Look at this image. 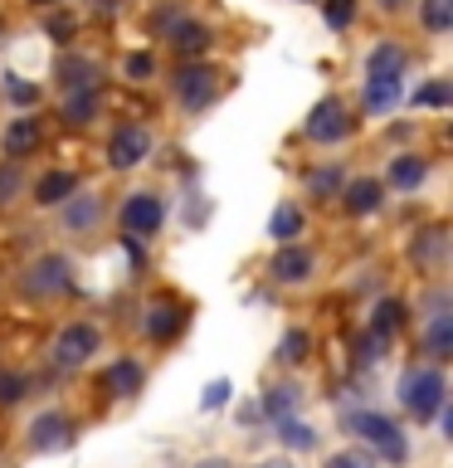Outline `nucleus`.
Segmentation results:
<instances>
[{
  "instance_id": "obj_1",
  "label": "nucleus",
  "mask_w": 453,
  "mask_h": 468,
  "mask_svg": "<svg viewBox=\"0 0 453 468\" xmlns=\"http://www.w3.org/2000/svg\"><path fill=\"white\" fill-rule=\"evenodd\" d=\"M336 430H342L351 444H361L365 453H375V463L380 468H409V430L400 420L390 415V410H380V405H346V410H336Z\"/></svg>"
},
{
  "instance_id": "obj_2",
  "label": "nucleus",
  "mask_w": 453,
  "mask_h": 468,
  "mask_svg": "<svg viewBox=\"0 0 453 468\" xmlns=\"http://www.w3.org/2000/svg\"><path fill=\"white\" fill-rule=\"evenodd\" d=\"M395 405H400L405 420L415 424H429L438 420V410L448 405V366H434V361H405L400 376H395Z\"/></svg>"
},
{
  "instance_id": "obj_3",
  "label": "nucleus",
  "mask_w": 453,
  "mask_h": 468,
  "mask_svg": "<svg viewBox=\"0 0 453 468\" xmlns=\"http://www.w3.org/2000/svg\"><path fill=\"white\" fill-rule=\"evenodd\" d=\"M15 292L25 303H64L79 292V259L68 249H39L35 259L15 273Z\"/></svg>"
},
{
  "instance_id": "obj_4",
  "label": "nucleus",
  "mask_w": 453,
  "mask_h": 468,
  "mask_svg": "<svg viewBox=\"0 0 453 468\" xmlns=\"http://www.w3.org/2000/svg\"><path fill=\"white\" fill-rule=\"evenodd\" d=\"M102 351H108V327L93 317H68V322H58L54 336H49V346H44V356H49L54 371H64V376H79L88 371Z\"/></svg>"
},
{
  "instance_id": "obj_5",
  "label": "nucleus",
  "mask_w": 453,
  "mask_h": 468,
  "mask_svg": "<svg viewBox=\"0 0 453 468\" xmlns=\"http://www.w3.org/2000/svg\"><path fill=\"white\" fill-rule=\"evenodd\" d=\"M190 317H195L190 298H181V292H152L137 313V332L152 351H166L190 332Z\"/></svg>"
},
{
  "instance_id": "obj_6",
  "label": "nucleus",
  "mask_w": 453,
  "mask_h": 468,
  "mask_svg": "<svg viewBox=\"0 0 453 468\" xmlns=\"http://www.w3.org/2000/svg\"><path fill=\"white\" fill-rule=\"evenodd\" d=\"M166 219H171V205H166V196H161L156 186L127 190V196L117 200V210H112L117 234H127V239H146V244L166 229Z\"/></svg>"
},
{
  "instance_id": "obj_7",
  "label": "nucleus",
  "mask_w": 453,
  "mask_h": 468,
  "mask_svg": "<svg viewBox=\"0 0 453 468\" xmlns=\"http://www.w3.org/2000/svg\"><path fill=\"white\" fill-rule=\"evenodd\" d=\"M317 273H321V259H317V249L307 244V239H298V244H273L269 263H263V278H269L273 288H283V292L312 288Z\"/></svg>"
},
{
  "instance_id": "obj_8",
  "label": "nucleus",
  "mask_w": 453,
  "mask_h": 468,
  "mask_svg": "<svg viewBox=\"0 0 453 468\" xmlns=\"http://www.w3.org/2000/svg\"><path fill=\"white\" fill-rule=\"evenodd\" d=\"M219 93H225V73H219L215 64H205V58H190V64H181V69H175V79H171L175 108L190 112V117L210 112Z\"/></svg>"
},
{
  "instance_id": "obj_9",
  "label": "nucleus",
  "mask_w": 453,
  "mask_h": 468,
  "mask_svg": "<svg viewBox=\"0 0 453 468\" xmlns=\"http://www.w3.org/2000/svg\"><path fill=\"white\" fill-rule=\"evenodd\" d=\"M79 434H83L79 415H68L64 405H49L25 424V449L39 453V459H49V453H68L73 444H79Z\"/></svg>"
},
{
  "instance_id": "obj_10",
  "label": "nucleus",
  "mask_w": 453,
  "mask_h": 468,
  "mask_svg": "<svg viewBox=\"0 0 453 468\" xmlns=\"http://www.w3.org/2000/svg\"><path fill=\"white\" fill-rule=\"evenodd\" d=\"M146 386H152V366L142 356H132V351H117V356H108L98 371V390H102V400H112V405L142 400Z\"/></svg>"
},
{
  "instance_id": "obj_11",
  "label": "nucleus",
  "mask_w": 453,
  "mask_h": 468,
  "mask_svg": "<svg viewBox=\"0 0 453 468\" xmlns=\"http://www.w3.org/2000/svg\"><path fill=\"white\" fill-rule=\"evenodd\" d=\"M356 122H361V117L351 112V102L332 93V98H321L317 108L307 112V122H302V137L312 142V146H327V152H332V146H342V142H351V137H356Z\"/></svg>"
},
{
  "instance_id": "obj_12",
  "label": "nucleus",
  "mask_w": 453,
  "mask_h": 468,
  "mask_svg": "<svg viewBox=\"0 0 453 468\" xmlns=\"http://www.w3.org/2000/svg\"><path fill=\"white\" fill-rule=\"evenodd\" d=\"M54 215H58V234H64V239H93L102 229V219H108V200H102V190L79 186Z\"/></svg>"
},
{
  "instance_id": "obj_13",
  "label": "nucleus",
  "mask_w": 453,
  "mask_h": 468,
  "mask_svg": "<svg viewBox=\"0 0 453 468\" xmlns=\"http://www.w3.org/2000/svg\"><path fill=\"white\" fill-rule=\"evenodd\" d=\"M152 152H156V137H152V127H142V122L112 127L108 146H102V156H108V171H117V176L146 166V161H152Z\"/></svg>"
},
{
  "instance_id": "obj_14",
  "label": "nucleus",
  "mask_w": 453,
  "mask_h": 468,
  "mask_svg": "<svg viewBox=\"0 0 453 468\" xmlns=\"http://www.w3.org/2000/svg\"><path fill=\"white\" fill-rule=\"evenodd\" d=\"M409 327H415V307H409V298H400V292H380L371 303V313H365V332L385 336L390 346L400 342Z\"/></svg>"
},
{
  "instance_id": "obj_15",
  "label": "nucleus",
  "mask_w": 453,
  "mask_h": 468,
  "mask_svg": "<svg viewBox=\"0 0 453 468\" xmlns=\"http://www.w3.org/2000/svg\"><path fill=\"white\" fill-rule=\"evenodd\" d=\"M161 35H166V44H171V54L181 58V64H190V58H205L215 49V29L205 25V20H195V15H175V20L161 29Z\"/></svg>"
},
{
  "instance_id": "obj_16",
  "label": "nucleus",
  "mask_w": 453,
  "mask_h": 468,
  "mask_svg": "<svg viewBox=\"0 0 453 468\" xmlns=\"http://www.w3.org/2000/svg\"><path fill=\"white\" fill-rule=\"evenodd\" d=\"M429 176H434V161L409 146V152H395L390 156V166H385L380 181H385V190H395V196H419V190L429 186Z\"/></svg>"
},
{
  "instance_id": "obj_17",
  "label": "nucleus",
  "mask_w": 453,
  "mask_h": 468,
  "mask_svg": "<svg viewBox=\"0 0 453 468\" xmlns=\"http://www.w3.org/2000/svg\"><path fill=\"white\" fill-rule=\"evenodd\" d=\"M336 205H342L351 219H375L390 205V190H385L380 176H351V181L342 186V196H336Z\"/></svg>"
},
{
  "instance_id": "obj_18",
  "label": "nucleus",
  "mask_w": 453,
  "mask_h": 468,
  "mask_svg": "<svg viewBox=\"0 0 453 468\" xmlns=\"http://www.w3.org/2000/svg\"><path fill=\"white\" fill-rule=\"evenodd\" d=\"M405 254H409V263H415L419 273L438 278V273L448 269V229H444V225H424V229H415V239L405 244Z\"/></svg>"
},
{
  "instance_id": "obj_19",
  "label": "nucleus",
  "mask_w": 453,
  "mask_h": 468,
  "mask_svg": "<svg viewBox=\"0 0 453 468\" xmlns=\"http://www.w3.org/2000/svg\"><path fill=\"white\" fill-rule=\"evenodd\" d=\"M273 430V439H278V453H288V459H307V453H321V430L307 415H288V420H278V424H269Z\"/></svg>"
},
{
  "instance_id": "obj_20",
  "label": "nucleus",
  "mask_w": 453,
  "mask_h": 468,
  "mask_svg": "<svg viewBox=\"0 0 453 468\" xmlns=\"http://www.w3.org/2000/svg\"><path fill=\"white\" fill-rule=\"evenodd\" d=\"M83 186V176L73 166H49L44 176H35V186H29V200H35V210H58L73 190Z\"/></svg>"
},
{
  "instance_id": "obj_21",
  "label": "nucleus",
  "mask_w": 453,
  "mask_h": 468,
  "mask_svg": "<svg viewBox=\"0 0 453 468\" xmlns=\"http://www.w3.org/2000/svg\"><path fill=\"white\" fill-rule=\"evenodd\" d=\"M317 356V336L312 327H302V322H288L283 336H278V346H273V366L278 371H302L307 361Z\"/></svg>"
},
{
  "instance_id": "obj_22",
  "label": "nucleus",
  "mask_w": 453,
  "mask_h": 468,
  "mask_svg": "<svg viewBox=\"0 0 453 468\" xmlns=\"http://www.w3.org/2000/svg\"><path fill=\"white\" fill-rule=\"evenodd\" d=\"M254 400H258V420H263V424H278V420H288V415H302L307 390L288 376V380H273L263 395H254Z\"/></svg>"
},
{
  "instance_id": "obj_23",
  "label": "nucleus",
  "mask_w": 453,
  "mask_h": 468,
  "mask_svg": "<svg viewBox=\"0 0 453 468\" xmlns=\"http://www.w3.org/2000/svg\"><path fill=\"white\" fill-rule=\"evenodd\" d=\"M419 361H434V366L453 361V313L419 317Z\"/></svg>"
},
{
  "instance_id": "obj_24",
  "label": "nucleus",
  "mask_w": 453,
  "mask_h": 468,
  "mask_svg": "<svg viewBox=\"0 0 453 468\" xmlns=\"http://www.w3.org/2000/svg\"><path fill=\"white\" fill-rule=\"evenodd\" d=\"M409 73V49L395 39H375L365 49V79H385V83H405Z\"/></svg>"
},
{
  "instance_id": "obj_25",
  "label": "nucleus",
  "mask_w": 453,
  "mask_h": 468,
  "mask_svg": "<svg viewBox=\"0 0 453 468\" xmlns=\"http://www.w3.org/2000/svg\"><path fill=\"white\" fill-rule=\"evenodd\" d=\"M39 146H44V122L29 117V112L10 117V127L0 132V152H5V161H25V156H35Z\"/></svg>"
},
{
  "instance_id": "obj_26",
  "label": "nucleus",
  "mask_w": 453,
  "mask_h": 468,
  "mask_svg": "<svg viewBox=\"0 0 453 468\" xmlns=\"http://www.w3.org/2000/svg\"><path fill=\"white\" fill-rule=\"evenodd\" d=\"M351 181L342 161H321V166H312L302 176V196L307 205H336V196H342V186Z\"/></svg>"
},
{
  "instance_id": "obj_27",
  "label": "nucleus",
  "mask_w": 453,
  "mask_h": 468,
  "mask_svg": "<svg viewBox=\"0 0 453 468\" xmlns=\"http://www.w3.org/2000/svg\"><path fill=\"white\" fill-rule=\"evenodd\" d=\"M307 225H312V215H307L302 200H278L273 215H269V239L273 244H298V239H307Z\"/></svg>"
},
{
  "instance_id": "obj_28",
  "label": "nucleus",
  "mask_w": 453,
  "mask_h": 468,
  "mask_svg": "<svg viewBox=\"0 0 453 468\" xmlns=\"http://www.w3.org/2000/svg\"><path fill=\"white\" fill-rule=\"evenodd\" d=\"M88 88H102V64L88 54H64L58 58V98L64 93H88Z\"/></svg>"
},
{
  "instance_id": "obj_29",
  "label": "nucleus",
  "mask_w": 453,
  "mask_h": 468,
  "mask_svg": "<svg viewBox=\"0 0 453 468\" xmlns=\"http://www.w3.org/2000/svg\"><path fill=\"white\" fill-rule=\"evenodd\" d=\"M385 361H390V342H385V336H375V332H365V327L351 336V371H356V376H371Z\"/></svg>"
},
{
  "instance_id": "obj_30",
  "label": "nucleus",
  "mask_w": 453,
  "mask_h": 468,
  "mask_svg": "<svg viewBox=\"0 0 453 468\" xmlns=\"http://www.w3.org/2000/svg\"><path fill=\"white\" fill-rule=\"evenodd\" d=\"M405 102V83H385V79H365V88H361V108H365V117H385V112H395Z\"/></svg>"
},
{
  "instance_id": "obj_31",
  "label": "nucleus",
  "mask_w": 453,
  "mask_h": 468,
  "mask_svg": "<svg viewBox=\"0 0 453 468\" xmlns=\"http://www.w3.org/2000/svg\"><path fill=\"white\" fill-rule=\"evenodd\" d=\"M35 395V376L25 366H0V410H25V400Z\"/></svg>"
},
{
  "instance_id": "obj_32",
  "label": "nucleus",
  "mask_w": 453,
  "mask_h": 468,
  "mask_svg": "<svg viewBox=\"0 0 453 468\" xmlns=\"http://www.w3.org/2000/svg\"><path fill=\"white\" fill-rule=\"evenodd\" d=\"M64 122L68 127H88L102 117V88H88V93H64Z\"/></svg>"
},
{
  "instance_id": "obj_33",
  "label": "nucleus",
  "mask_w": 453,
  "mask_h": 468,
  "mask_svg": "<svg viewBox=\"0 0 453 468\" xmlns=\"http://www.w3.org/2000/svg\"><path fill=\"white\" fill-rule=\"evenodd\" d=\"M419 25L424 35H448L453 29V0H419Z\"/></svg>"
},
{
  "instance_id": "obj_34",
  "label": "nucleus",
  "mask_w": 453,
  "mask_h": 468,
  "mask_svg": "<svg viewBox=\"0 0 453 468\" xmlns=\"http://www.w3.org/2000/svg\"><path fill=\"white\" fill-rule=\"evenodd\" d=\"M321 5V25L332 29V35H342V29L356 25V15H361V0H317Z\"/></svg>"
},
{
  "instance_id": "obj_35",
  "label": "nucleus",
  "mask_w": 453,
  "mask_h": 468,
  "mask_svg": "<svg viewBox=\"0 0 453 468\" xmlns=\"http://www.w3.org/2000/svg\"><path fill=\"white\" fill-rule=\"evenodd\" d=\"M453 102V83L448 79H429L424 88H415V93H409V108H434V112H444Z\"/></svg>"
},
{
  "instance_id": "obj_36",
  "label": "nucleus",
  "mask_w": 453,
  "mask_h": 468,
  "mask_svg": "<svg viewBox=\"0 0 453 468\" xmlns=\"http://www.w3.org/2000/svg\"><path fill=\"white\" fill-rule=\"evenodd\" d=\"M321 468H380L375 453H365L361 444H342L332 453H321Z\"/></svg>"
},
{
  "instance_id": "obj_37",
  "label": "nucleus",
  "mask_w": 453,
  "mask_h": 468,
  "mask_svg": "<svg viewBox=\"0 0 453 468\" xmlns=\"http://www.w3.org/2000/svg\"><path fill=\"white\" fill-rule=\"evenodd\" d=\"M229 400H234V380H229V376L205 380V390H200V415H215V410H225Z\"/></svg>"
},
{
  "instance_id": "obj_38",
  "label": "nucleus",
  "mask_w": 453,
  "mask_h": 468,
  "mask_svg": "<svg viewBox=\"0 0 453 468\" xmlns=\"http://www.w3.org/2000/svg\"><path fill=\"white\" fill-rule=\"evenodd\" d=\"M20 196H25V171H20V161H0V210H10Z\"/></svg>"
},
{
  "instance_id": "obj_39",
  "label": "nucleus",
  "mask_w": 453,
  "mask_h": 468,
  "mask_svg": "<svg viewBox=\"0 0 453 468\" xmlns=\"http://www.w3.org/2000/svg\"><path fill=\"white\" fill-rule=\"evenodd\" d=\"M122 79H127V83H152V79H156V54H152V49H132V54L122 58Z\"/></svg>"
},
{
  "instance_id": "obj_40",
  "label": "nucleus",
  "mask_w": 453,
  "mask_h": 468,
  "mask_svg": "<svg viewBox=\"0 0 453 468\" xmlns=\"http://www.w3.org/2000/svg\"><path fill=\"white\" fill-rule=\"evenodd\" d=\"M117 249H122V259H127L132 273L152 269V244H146V239H127V234H117Z\"/></svg>"
},
{
  "instance_id": "obj_41",
  "label": "nucleus",
  "mask_w": 453,
  "mask_h": 468,
  "mask_svg": "<svg viewBox=\"0 0 453 468\" xmlns=\"http://www.w3.org/2000/svg\"><path fill=\"white\" fill-rule=\"evenodd\" d=\"M5 98L15 102V108H35V102H39V83H29V79H20V73H10V79H5Z\"/></svg>"
},
{
  "instance_id": "obj_42",
  "label": "nucleus",
  "mask_w": 453,
  "mask_h": 468,
  "mask_svg": "<svg viewBox=\"0 0 453 468\" xmlns=\"http://www.w3.org/2000/svg\"><path fill=\"white\" fill-rule=\"evenodd\" d=\"M44 29H49V39H58V44H68V39H73V29H79V20H73L68 10H54L49 20H44Z\"/></svg>"
},
{
  "instance_id": "obj_43",
  "label": "nucleus",
  "mask_w": 453,
  "mask_h": 468,
  "mask_svg": "<svg viewBox=\"0 0 453 468\" xmlns=\"http://www.w3.org/2000/svg\"><path fill=\"white\" fill-rule=\"evenodd\" d=\"M248 468H298V459H288V453H263V459H254Z\"/></svg>"
},
{
  "instance_id": "obj_44",
  "label": "nucleus",
  "mask_w": 453,
  "mask_h": 468,
  "mask_svg": "<svg viewBox=\"0 0 453 468\" xmlns=\"http://www.w3.org/2000/svg\"><path fill=\"white\" fill-rule=\"evenodd\" d=\"M190 468H239V463H234L229 453H205V459H195Z\"/></svg>"
},
{
  "instance_id": "obj_45",
  "label": "nucleus",
  "mask_w": 453,
  "mask_h": 468,
  "mask_svg": "<svg viewBox=\"0 0 453 468\" xmlns=\"http://www.w3.org/2000/svg\"><path fill=\"white\" fill-rule=\"evenodd\" d=\"M254 420H258V400H244V405H239V424H254ZM258 424H263V420H258Z\"/></svg>"
},
{
  "instance_id": "obj_46",
  "label": "nucleus",
  "mask_w": 453,
  "mask_h": 468,
  "mask_svg": "<svg viewBox=\"0 0 453 468\" xmlns=\"http://www.w3.org/2000/svg\"><path fill=\"white\" fill-rule=\"evenodd\" d=\"M380 10H385V15H400V10H405V0H380Z\"/></svg>"
},
{
  "instance_id": "obj_47",
  "label": "nucleus",
  "mask_w": 453,
  "mask_h": 468,
  "mask_svg": "<svg viewBox=\"0 0 453 468\" xmlns=\"http://www.w3.org/2000/svg\"><path fill=\"white\" fill-rule=\"evenodd\" d=\"M29 5H39V10H58L64 0H29Z\"/></svg>"
},
{
  "instance_id": "obj_48",
  "label": "nucleus",
  "mask_w": 453,
  "mask_h": 468,
  "mask_svg": "<svg viewBox=\"0 0 453 468\" xmlns=\"http://www.w3.org/2000/svg\"><path fill=\"white\" fill-rule=\"evenodd\" d=\"M292 5H317V0H292Z\"/></svg>"
},
{
  "instance_id": "obj_49",
  "label": "nucleus",
  "mask_w": 453,
  "mask_h": 468,
  "mask_svg": "<svg viewBox=\"0 0 453 468\" xmlns=\"http://www.w3.org/2000/svg\"><path fill=\"white\" fill-rule=\"evenodd\" d=\"M0 29H5V25H0Z\"/></svg>"
}]
</instances>
